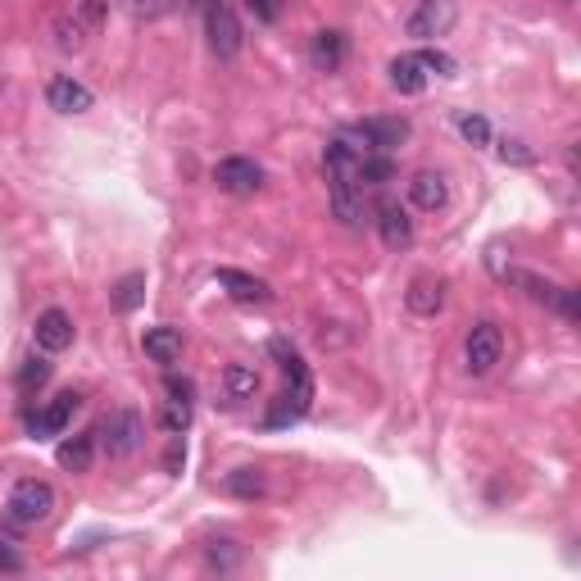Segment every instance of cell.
Masks as SVG:
<instances>
[{
    "label": "cell",
    "instance_id": "26",
    "mask_svg": "<svg viewBox=\"0 0 581 581\" xmlns=\"http://www.w3.org/2000/svg\"><path fill=\"white\" fill-rule=\"evenodd\" d=\"M459 132H463V141H473V146H486V141H491V123H486L482 114H459Z\"/></svg>",
    "mask_w": 581,
    "mask_h": 581
},
{
    "label": "cell",
    "instance_id": "13",
    "mask_svg": "<svg viewBox=\"0 0 581 581\" xmlns=\"http://www.w3.org/2000/svg\"><path fill=\"white\" fill-rule=\"evenodd\" d=\"M46 100H50V109H60V114H87L96 96H91L73 73H55V78L46 82Z\"/></svg>",
    "mask_w": 581,
    "mask_h": 581
},
{
    "label": "cell",
    "instance_id": "17",
    "mask_svg": "<svg viewBox=\"0 0 581 581\" xmlns=\"http://www.w3.org/2000/svg\"><path fill=\"white\" fill-rule=\"evenodd\" d=\"M404 305H409V314H418V318H436L441 305H445V286L432 282V277H418V282L404 291Z\"/></svg>",
    "mask_w": 581,
    "mask_h": 581
},
{
    "label": "cell",
    "instance_id": "11",
    "mask_svg": "<svg viewBox=\"0 0 581 581\" xmlns=\"http://www.w3.org/2000/svg\"><path fill=\"white\" fill-rule=\"evenodd\" d=\"M377 232H382V241L391 250H404L409 241H414V218H409V209L400 205V200H377Z\"/></svg>",
    "mask_w": 581,
    "mask_h": 581
},
{
    "label": "cell",
    "instance_id": "28",
    "mask_svg": "<svg viewBox=\"0 0 581 581\" xmlns=\"http://www.w3.org/2000/svg\"><path fill=\"white\" fill-rule=\"evenodd\" d=\"M132 19H159V14L173 10V0H123Z\"/></svg>",
    "mask_w": 581,
    "mask_h": 581
},
{
    "label": "cell",
    "instance_id": "15",
    "mask_svg": "<svg viewBox=\"0 0 581 581\" xmlns=\"http://www.w3.org/2000/svg\"><path fill=\"white\" fill-rule=\"evenodd\" d=\"M409 200H414L418 209H427V214L445 209V200H450V182H445V173H436V168L414 173V182H409Z\"/></svg>",
    "mask_w": 581,
    "mask_h": 581
},
{
    "label": "cell",
    "instance_id": "6",
    "mask_svg": "<svg viewBox=\"0 0 581 581\" xmlns=\"http://www.w3.org/2000/svg\"><path fill=\"white\" fill-rule=\"evenodd\" d=\"M327 191H332V214L345 227L364 223V187H359L355 168H327Z\"/></svg>",
    "mask_w": 581,
    "mask_h": 581
},
{
    "label": "cell",
    "instance_id": "21",
    "mask_svg": "<svg viewBox=\"0 0 581 581\" xmlns=\"http://www.w3.org/2000/svg\"><path fill=\"white\" fill-rule=\"evenodd\" d=\"M91 459H96V436H69L60 445V468H69V473H87Z\"/></svg>",
    "mask_w": 581,
    "mask_h": 581
},
{
    "label": "cell",
    "instance_id": "19",
    "mask_svg": "<svg viewBox=\"0 0 581 581\" xmlns=\"http://www.w3.org/2000/svg\"><path fill=\"white\" fill-rule=\"evenodd\" d=\"M391 87L404 96H418L427 87V69L418 64V55H395L391 60Z\"/></svg>",
    "mask_w": 581,
    "mask_h": 581
},
{
    "label": "cell",
    "instance_id": "31",
    "mask_svg": "<svg viewBox=\"0 0 581 581\" xmlns=\"http://www.w3.org/2000/svg\"><path fill=\"white\" fill-rule=\"evenodd\" d=\"M191 395H196V386H191L187 377L168 373V400H178V404H191Z\"/></svg>",
    "mask_w": 581,
    "mask_h": 581
},
{
    "label": "cell",
    "instance_id": "10",
    "mask_svg": "<svg viewBox=\"0 0 581 581\" xmlns=\"http://www.w3.org/2000/svg\"><path fill=\"white\" fill-rule=\"evenodd\" d=\"M78 395L73 391H64V395H55V400L46 404V409H41V414H32L28 418V432L37 436V441H46V436H60L64 427L73 423V414H78Z\"/></svg>",
    "mask_w": 581,
    "mask_h": 581
},
{
    "label": "cell",
    "instance_id": "1",
    "mask_svg": "<svg viewBox=\"0 0 581 581\" xmlns=\"http://www.w3.org/2000/svg\"><path fill=\"white\" fill-rule=\"evenodd\" d=\"M268 350L277 355V364H282V373H286V391L277 395L273 414H268V427L300 423V418L309 414V400H314V382H309V368H305V359H300L286 341H273Z\"/></svg>",
    "mask_w": 581,
    "mask_h": 581
},
{
    "label": "cell",
    "instance_id": "29",
    "mask_svg": "<svg viewBox=\"0 0 581 581\" xmlns=\"http://www.w3.org/2000/svg\"><path fill=\"white\" fill-rule=\"evenodd\" d=\"M46 377H50V364H46V359H37V355L19 368V386H41Z\"/></svg>",
    "mask_w": 581,
    "mask_h": 581
},
{
    "label": "cell",
    "instance_id": "25",
    "mask_svg": "<svg viewBox=\"0 0 581 581\" xmlns=\"http://www.w3.org/2000/svg\"><path fill=\"white\" fill-rule=\"evenodd\" d=\"M187 427H191V404L164 400V432H168V436H182Z\"/></svg>",
    "mask_w": 581,
    "mask_h": 581
},
{
    "label": "cell",
    "instance_id": "18",
    "mask_svg": "<svg viewBox=\"0 0 581 581\" xmlns=\"http://www.w3.org/2000/svg\"><path fill=\"white\" fill-rule=\"evenodd\" d=\"M141 345H146V355L155 359V364H178L182 359V332L178 327H150L146 336H141Z\"/></svg>",
    "mask_w": 581,
    "mask_h": 581
},
{
    "label": "cell",
    "instance_id": "33",
    "mask_svg": "<svg viewBox=\"0 0 581 581\" xmlns=\"http://www.w3.org/2000/svg\"><path fill=\"white\" fill-rule=\"evenodd\" d=\"M19 568H23V559L10 550V541L0 536V572H19Z\"/></svg>",
    "mask_w": 581,
    "mask_h": 581
},
{
    "label": "cell",
    "instance_id": "9",
    "mask_svg": "<svg viewBox=\"0 0 581 581\" xmlns=\"http://www.w3.org/2000/svg\"><path fill=\"white\" fill-rule=\"evenodd\" d=\"M214 182L227 191V196H255V191L264 187V168H259L255 159L232 155V159H223V164L214 168Z\"/></svg>",
    "mask_w": 581,
    "mask_h": 581
},
{
    "label": "cell",
    "instance_id": "34",
    "mask_svg": "<svg viewBox=\"0 0 581 581\" xmlns=\"http://www.w3.org/2000/svg\"><path fill=\"white\" fill-rule=\"evenodd\" d=\"M500 155H504V159H513V164H532V155L522 150V141H504Z\"/></svg>",
    "mask_w": 581,
    "mask_h": 581
},
{
    "label": "cell",
    "instance_id": "4",
    "mask_svg": "<svg viewBox=\"0 0 581 581\" xmlns=\"http://www.w3.org/2000/svg\"><path fill=\"white\" fill-rule=\"evenodd\" d=\"M96 436H100L109 459H132V454L146 445V423H141L137 409H119V414H109L105 423L96 427Z\"/></svg>",
    "mask_w": 581,
    "mask_h": 581
},
{
    "label": "cell",
    "instance_id": "22",
    "mask_svg": "<svg viewBox=\"0 0 581 581\" xmlns=\"http://www.w3.org/2000/svg\"><path fill=\"white\" fill-rule=\"evenodd\" d=\"M223 486H227V495H237V500H259V495L268 491V482H264L259 468H237V473L223 477Z\"/></svg>",
    "mask_w": 581,
    "mask_h": 581
},
{
    "label": "cell",
    "instance_id": "7",
    "mask_svg": "<svg viewBox=\"0 0 581 581\" xmlns=\"http://www.w3.org/2000/svg\"><path fill=\"white\" fill-rule=\"evenodd\" d=\"M205 32H209V50H214L218 60H237V55H241V23H237V14L227 10L223 0H209Z\"/></svg>",
    "mask_w": 581,
    "mask_h": 581
},
{
    "label": "cell",
    "instance_id": "16",
    "mask_svg": "<svg viewBox=\"0 0 581 581\" xmlns=\"http://www.w3.org/2000/svg\"><path fill=\"white\" fill-rule=\"evenodd\" d=\"M450 23H454L450 0H423V5L409 14V37H441Z\"/></svg>",
    "mask_w": 581,
    "mask_h": 581
},
{
    "label": "cell",
    "instance_id": "24",
    "mask_svg": "<svg viewBox=\"0 0 581 581\" xmlns=\"http://www.w3.org/2000/svg\"><path fill=\"white\" fill-rule=\"evenodd\" d=\"M141 291H146V277L141 273H132V277H123L119 286H114V305L123 309V314H132V309L141 305Z\"/></svg>",
    "mask_w": 581,
    "mask_h": 581
},
{
    "label": "cell",
    "instance_id": "23",
    "mask_svg": "<svg viewBox=\"0 0 581 581\" xmlns=\"http://www.w3.org/2000/svg\"><path fill=\"white\" fill-rule=\"evenodd\" d=\"M223 386L232 400H250V395L259 391V373L250 364H227L223 368Z\"/></svg>",
    "mask_w": 581,
    "mask_h": 581
},
{
    "label": "cell",
    "instance_id": "12",
    "mask_svg": "<svg viewBox=\"0 0 581 581\" xmlns=\"http://www.w3.org/2000/svg\"><path fill=\"white\" fill-rule=\"evenodd\" d=\"M32 341H37V350H46V355L69 350V345H73V318L64 314V309H46V314H37Z\"/></svg>",
    "mask_w": 581,
    "mask_h": 581
},
{
    "label": "cell",
    "instance_id": "14",
    "mask_svg": "<svg viewBox=\"0 0 581 581\" xmlns=\"http://www.w3.org/2000/svg\"><path fill=\"white\" fill-rule=\"evenodd\" d=\"M218 286H223L232 300H241V305H268V300H273L268 282H259V277H250V273H241V268H218Z\"/></svg>",
    "mask_w": 581,
    "mask_h": 581
},
{
    "label": "cell",
    "instance_id": "20",
    "mask_svg": "<svg viewBox=\"0 0 581 581\" xmlns=\"http://www.w3.org/2000/svg\"><path fill=\"white\" fill-rule=\"evenodd\" d=\"M309 55H314V64L323 73H336V69H341V60H345V32H318Z\"/></svg>",
    "mask_w": 581,
    "mask_h": 581
},
{
    "label": "cell",
    "instance_id": "2",
    "mask_svg": "<svg viewBox=\"0 0 581 581\" xmlns=\"http://www.w3.org/2000/svg\"><path fill=\"white\" fill-rule=\"evenodd\" d=\"M50 509H55L50 482L23 477V482H14L10 500H5V527H10V532H28V527H37V522L50 518Z\"/></svg>",
    "mask_w": 581,
    "mask_h": 581
},
{
    "label": "cell",
    "instance_id": "5",
    "mask_svg": "<svg viewBox=\"0 0 581 581\" xmlns=\"http://www.w3.org/2000/svg\"><path fill=\"white\" fill-rule=\"evenodd\" d=\"M500 355H504V332H500V323H477L473 332L463 336V368L473 377H482V373H491L495 364H500Z\"/></svg>",
    "mask_w": 581,
    "mask_h": 581
},
{
    "label": "cell",
    "instance_id": "32",
    "mask_svg": "<svg viewBox=\"0 0 581 581\" xmlns=\"http://www.w3.org/2000/svg\"><path fill=\"white\" fill-rule=\"evenodd\" d=\"M209 568H237V550H218V541H209Z\"/></svg>",
    "mask_w": 581,
    "mask_h": 581
},
{
    "label": "cell",
    "instance_id": "27",
    "mask_svg": "<svg viewBox=\"0 0 581 581\" xmlns=\"http://www.w3.org/2000/svg\"><path fill=\"white\" fill-rule=\"evenodd\" d=\"M418 64H423L427 73H436V78H454V60L445 50H418Z\"/></svg>",
    "mask_w": 581,
    "mask_h": 581
},
{
    "label": "cell",
    "instance_id": "8",
    "mask_svg": "<svg viewBox=\"0 0 581 581\" xmlns=\"http://www.w3.org/2000/svg\"><path fill=\"white\" fill-rule=\"evenodd\" d=\"M404 137H409V123L404 119H364L350 132V141H359L364 155H391Z\"/></svg>",
    "mask_w": 581,
    "mask_h": 581
},
{
    "label": "cell",
    "instance_id": "3",
    "mask_svg": "<svg viewBox=\"0 0 581 581\" xmlns=\"http://www.w3.org/2000/svg\"><path fill=\"white\" fill-rule=\"evenodd\" d=\"M100 23H105V0H78L73 10L55 14V46H60L64 55H73V50H82L96 37Z\"/></svg>",
    "mask_w": 581,
    "mask_h": 581
},
{
    "label": "cell",
    "instance_id": "30",
    "mask_svg": "<svg viewBox=\"0 0 581 581\" xmlns=\"http://www.w3.org/2000/svg\"><path fill=\"white\" fill-rule=\"evenodd\" d=\"M250 14H255L259 23H277L282 19V0H246Z\"/></svg>",
    "mask_w": 581,
    "mask_h": 581
}]
</instances>
